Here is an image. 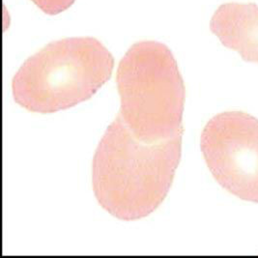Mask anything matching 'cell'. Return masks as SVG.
Wrapping results in <instances>:
<instances>
[{
	"label": "cell",
	"mask_w": 258,
	"mask_h": 258,
	"mask_svg": "<svg viewBox=\"0 0 258 258\" xmlns=\"http://www.w3.org/2000/svg\"><path fill=\"white\" fill-rule=\"evenodd\" d=\"M114 59L95 38L51 42L27 59L12 82L14 99L29 111L52 113L89 100L111 77Z\"/></svg>",
	"instance_id": "obj_3"
},
{
	"label": "cell",
	"mask_w": 258,
	"mask_h": 258,
	"mask_svg": "<svg viewBox=\"0 0 258 258\" xmlns=\"http://www.w3.org/2000/svg\"><path fill=\"white\" fill-rule=\"evenodd\" d=\"M212 32L224 47L236 50L247 62L258 63V6L225 3L212 17Z\"/></svg>",
	"instance_id": "obj_5"
},
{
	"label": "cell",
	"mask_w": 258,
	"mask_h": 258,
	"mask_svg": "<svg viewBox=\"0 0 258 258\" xmlns=\"http://www.w3.org/2000/svg\"><path fill=\"white\" fill-rule=\"evenodd\" d=\"M182 152V136L145 142L121 117L107 127L95 152L92 185L99 204L122 221L149 216L166 198Z\"/></svg>",
	"instance_id": "obj_1"
},
{
	"label": "cell",
	"mask_w": 258,
	"mask_h": 258,
	"mask_svg": "<svg viewBox=\"0 0 258 258\" xmlns=\"http://www.w3.org/2000/svg\"><path fill=\"white\" fill-rule=\"evenodd\" d=\"M121 99L119 116L145 142L183 135L185 85L170 49L155 41L130 47L116 74Z\"/></svg>",
	"instance_id": "obj_2"
},
{
	"label": "cell",
	"mask_w": 258,
	"mask_h": 258,
	"mask_svg": "<svg viewBox=\"0 0 258 258\" xmlns=\"http://www.w3.org/2000/svg\"><path fill=\"white\" fill-rule=\"evenodd\" d=\"M36 6L47 15H57L64 12L74 4L75 0H31Z\"/></svg>",
	"instance_id": "obj_6"
},
{
	"label": "cell",
	"mask_w": 258,
	"mask_h": 258,
	"mask_svg": "<svg viewBox=\"0 0 258 258\" xmlns=\"http://www.w3.org/2000/svg\"><path fill=\"white\" fill-rule=\"evenodd\" d=\"M200 147L223 188L258 203V119L242 111L220 113L206 124Z\"/></svg>",
	"instance_id": "obj_4"
}]
</instances>
